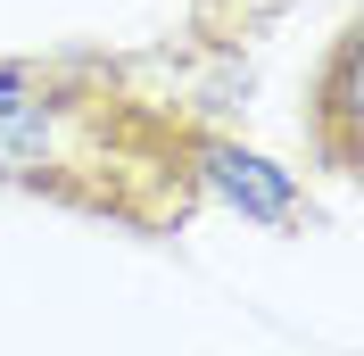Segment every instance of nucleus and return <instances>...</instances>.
<instances>
[{
	"label": "nucleus",
	"mask_w": 364,
	"mask_h": 356,
	"mask_svg": "<svg viewBox=\"0 0 364 356\" xmlns=\"http://www.w3.org/2000/svg\"><path fill=\"white\" fill-rule=\"evenodd\" d=\"M0 191L116 232H182L199 216V125L91 58H0Z\"/></svg>",
	"instance_id": "nucleus-1"
},
{
	"label": "nucleus",
	"mask_w": 364,
	"mask_h": 356,
	"mask_svg": "<svg viewBox=\"0 0 364 356\" xmlns=\"http://www.w3.org/2000/svg\"><path fill=\"white\" fill-rule=\"evenodd\" d=\"M306 150L340 182L364 166V33L356 25H340L306 75Z\"/></svg>",
	"instance_id": "nucleus-2"
},
{
	"label": "nucleus",
	"mask_w": 364,
	"mask_h": 356,
	"mask_svg": "<svg viewBox=\"0 0 364 356\" xmlns=\"http://www.w3.org/2000/svg\"><path fill=\"white\" fill-rule=\"evenodd\" d=\"M199 191L232 199L240 216L273 224V232H306V224H315V207L298 199V182L282 174V166H265L257 150H240V141H224V133H207V125H199Z\"/></svg>",
	"instance_id": "nucleus-3"
},
{
	"label": "nucleus",
	"mask_w": 364,
	"mask_h": 356,
	"mask_svg": "<svg viewBox=\"0 0 364 356\" xmlns=\"http://www.w3.org/2000/svg\"><path fill=\"white\" fill-rule=\"evenodd\" d=\"M191 9H199L207 33H249V25H257V17H273L282 0H191Z\"/></svg>",
	"instance_id": "nucleus-4"
}]
</instances>
